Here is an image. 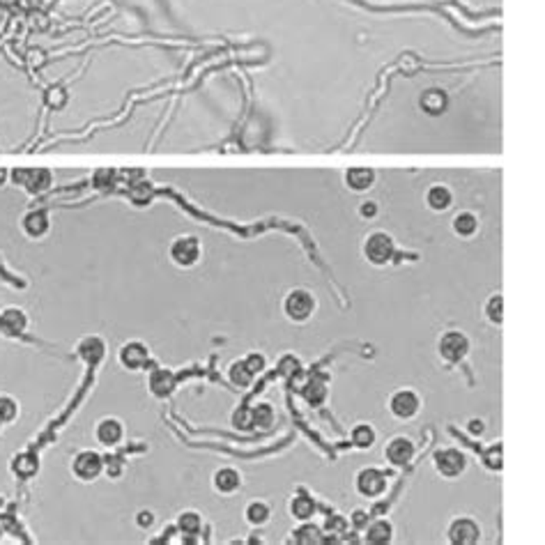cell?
Instances as JSON below:
<instances>
[{"label":"cell","mask_w":545,"mask_h":545,"mask_svg":"<svg viewBox=\"0 0 545 545\" xmlns=\"http://www.w3.org/2000/svg\"><path fill=\"white\" fill-rule=\"evenodd\" d=\"M71 472L81 481H95L104 472V458L97 451H78L74 456V463H71Z\"/></svg>","instance_id":"1"},{"label":"cell","mask_w":545,"mask_h":545,"mask_svg":"<svg viewBox=\"0 0 545 545\" xmlns=\"http://www.w3.org/2000/svg\"><path fill=\"white\" fill-rule=\"evenodd\" d=\"M315 308V299L308 290H292L283 301V311L292 323H304L311 318Z\"/></svg>","instance_id":"2"},{"label":"cell","mask_w":545,"mask_h":545,"mask_svg":"<svg viewBox=\"0 0 545 545\" xmlns=\"http://www.w3.org/2000/svg\"><path fill=\"white\" fill-rule=\"evenodd\" d=\"M202 253L200 248V242L198 237H192V235H187V237H177L173 244H170V258H173L175 265L180 267H192L198 262Z\"/></svg>","instance_id":"3"},{"label":"cell","mask_w":545,"mask_h":545,"mask_svg":"<svg viewBox=\"0 0 545 545\" xmlns=\"http://www.w3.org/2000/svg\"><path fill=\"white\" fill-rule=\"evenodd\" d=\"M467 352H469V340L461 332H446L439 338V354H442V359L451 361V364L461 361Z\"/></svg>","instance_id":"4"},{"label":"cell","mask_w":545,"mask_h":545,"mask_svg":"<svg viewBox=\"0 0 545 545\" xmlns=\"http://www.w3.org/2000/svg\"><path fill=\"white\" fill-rule=\"evenodd\" d=\"M364 251H366V258H369L373 265H384V262H389L393 258V242L389 235H384V233H375V235H371L369 242H366V246H364Z\"/></svg>","instance_id":"5"},{"label":"cell","mask_w":545,"mask_h":545,"mask_svg":"<svg viewBox=\"0 0 545 545\" xmlns=\"http://www.w3.org/2000/svg\"><path fill=\"white\" fill-rule=\"evenodd\" d=\"M117 357H120V364L129 371H141L150 364V350H148V345L141 343V340H129V343H124Z\"/></svg>","instance_id":"6"},{"label":"cell","mask_w":545,"mask_h":545,"mask_svg":"<svg viewBox=\"0 0 545 545\" xmlns=\"http://www.w3.org/2000/svg\"><path fill=\"white\" fill-rule=\"evenodd\" d=\"M465 465H467V461H465V456L458 449H442L435 453V469L442 476L453 478V476L463 474Z\"/></svg>","instance_id":"7"},{"label":"cell","mask_w":545,"mask_h":545,"mask_svg":"<svg viewBox=\"0 0 545 545\" xmlns=\"http://www.w3.org/2000/svg\"><path fill=\"white\" fill-rule=\"evenodd\" d=\"M357 490L364 497H380L386 490V476L375 467H366L357 474Z\"/></svg>","instance_id":"8"},{"label":"cell","mask_w":545,"mask_h":545,"mask_svg":"<svg viewBox=\"0 0 545 545\" xmlns=\"http://www.w3.org/2000/svg\"><path fill=\"white\" fill-rule=\"evenodd\" d=\"M389 410L398 419H412L419 412V396L410 389L396 391L389 400Z\"/></svg>","instance_id":"9"},{"label":"cell","mask_w":545,"mask_h":545,"mask_svg":"<svg viewBox=\"0 0 545 545\" xmlns=\"http://www.w3.org/2000/svg\"><path fill=\"white\" fill-rule=\"evenodd\" d=\"M386 461L396 467H405L407 463L415 458V444H412L410 437H393L384 449Z\"/></svg>","instance_id":"10"},{"label":"cell","mask_w":545,"mask_h":545,"mask_svg":"<svg viewBox=\"0 0 545 545\" xmlns=\"http://www.w3.org/2000/svg\"><path fill=\"white\" fill-rule=\"evenodd\" d=\"M478 524L474 520H469V518H461V520H456L449 527V538L451 543L456 545H472L478 541Z\"/></svg>","instance_id":"11"},{"label":"cell","mask_w":545,"mask_h":545,"mask_svg":"<svg viewBox=\"0 0 545 545\" xmlns=\"http://www.w3.org/2000/svg\"><path fill=\"white\" fill-rule=\"evenodd\" d=\"M122 435H124L122 424L117 421V419H113V417L102 419V421L97 424V428H95V437H97V442H100L102 446H115V444H120Z\"/></svg>","instance_id":"12"},{"label":"cell","mask_w":545,"mask_h":545,"mask_svg":"<svg viewBox=\"0 0 545 545\" xmlns=\"http://www.w3.org/2000/svg\"><path fill=\"white\" fill-rule=\"evenodd\" d=\"M148 386L156 398H166L175 389V375L166 369H154L148 378Z\"/></svg>","instance_id":"13"},{"label":"cell","mask_w":545,"mask_h":545,"mask_svg":"<svg viewBox=\"0 0 545 545\" xmlns=\"http://www.w3.org/2000/svg\"><path fill=\"white\" fill-rule=\"evenodd\" d=\"M78 354L88 361V364H100L102 357L106 354V345L100 336H88L78 343Z\"/></svg>","instance_id":"14"},{"label":"cell","mask_w":545,"mask_h":545,"mask_svg":"<svg viewBox=\"0 0 545 545\" xmlns=\"http://www.w3.org/2000/svg\"><path fill=\"white\" fill-rule=\"evenodd\" d=\"M0 327H3L8 334H19L28 327V318H25V313L21 311V308L10 306L0 313Z\"/></svg>","instance_id":"15"},{"label":"cell","mask_w":545,"mask_h":545,"mask_svg":"<svg viewBox=\"0 0 545 545\" xmlns=\"http://www.w3.org/2000/svg\"><path fill=\"white\" fill-rule=\"evenodd\" d=\"M214 488L219 490V492H235L240 488V483H242V476H240V472L237 469H233V467H221V469H216L214 472Z\"/></svg>","instance_id":"16"},{"label":"cell","mask_w":545,"mask_h":545,"mask_svg":"<svg viewBox=\"0 0 545 545\" xmlns=\"http://www.w3.org/2000/svg\"><path fill=\"white\" fill-rule=\"evenodd\" d=\"M393 536V527L391 522L386 520H375L369 524V529H366V541L373 543V545H384L389 543Z\"/></svg>","instance_id":"17"},{"label":"cell","mask_w":545,"mask_h":545,"mask_svg":"<svg viewBox=\"0 0 545 545\" xmlns=\"http://www.w3.org/2000/svg\"><path fill=\"white\" fill-rule=\"evenodd\" d=\"M37 469H39V461H37V456H32V453H21V456H16L14 463H12V472H14L19 478L35 476Z\"/></svg>","instance_id":"18"},{"label":"cell","mask_w":545,"mask_h":545,"mask_svg":"<svg viewBox=\"0 0 545 545\" xmlns=\"http://www.w3.org/2000/svg\"><path fill=\"white\" fill-rule=\"evenodd\" d=\"M373 180H375V173H373L371 168H352L345 173V182L350 185V189H354V192L369 189L373 185Z\"/></svg>","instance_id":"19"},{"label":"cell","mask_w":545,"mask_h":545,"mask_svg":"<svg viewBox=\"0 0 545 545\" xmlns=\"http://www.w3.org/2000/svg\"><path fill=\"white\" fill-rule=\"evenodd\" d=\"M23 228L30 237H39V235H44L49 231V216L44 212H30L23 219Z\"/></svg>","instance_id":"20"},{"label":"cell","mask_w":545,"mask_h":545,"mask_svg":"<svg viewBox=\"0 0 545 545\" xmlns=\"http://www.w3.org/2000/svg\"><path fill=\"white\" fill-rule=\"evenodd\" d=\"M290 513L297 518V520H308L315 513V502L308 495H297L290 502Z\"/></svg>","instance_id":"21"},{"label":"cell","mask_w":545,"mask_h":545,"mask_svg":"<svg viewBox=\"0 0 545 545\" xmlns=\"http://www.w3.org/2000/svg\"><path fill=\"white\" fill-rule=\"evenodd\" d=\"M228 378H231V382L235 386H248V384L253 382V373L248 371V366H246L244 359L235 361L231 369H228Z\"/></svg>","instance_id":"22"},{"label":"cell","mask_w":545,"mask_h":545,"mask_svg":"<svg viewBox=\"0 0 545 545\" xmlns=\"http://www.w3.org/2000/svg\"><path fill=\"white\" fill-rule=\"evenodd\" d=\"M177 529L182 531V534H189V536H196L198 531L202 529V520L200 515L196 513V511H185L180 518H177Z\"/></svg>","instance_id":"23"},{"label":"cell","mask_w":545,"mask_h":545,"mask_svg":"<svg viewBox=\"0 0 545 545\" xmlns=\"http://www.w3.org/2000/svg\"><path fill=\"white\" fill-rule=\"evenodd\" d=\"M251 424L255 428H269L274 424V410L269 403H260L251 410Z\"/></svg>","instance_id":"24"},{"label":"cell","mask_w":545,"mask_h":545,"mask_svg":"<svg viewBox=\"0 0 545 545\" xmlns=\"http://www.w3.org/2000/svg\"><path fill=\"white\" fill-rule=\"evenodd\" d=\"M476 228H478L476 216L469 214V212H463V214H458L456 219H453V231H456L458 235H463V237H469V235H474Z\"/></svg>","instance_id":"25"},{"label":"cell","mask_w":545,"mask_h":545,"mask_svg":"<svg viewBox=\"0 0 545 545\" xmlns=\"http://www.w3.org/2000/svg\"><path fill=\"white\" fill-rule=\"evenodd\" d=\"M269 515H272V511L265 502H251L246 507V520L255 524V527H260V524H265L269 520Z\"/></svg>","instance_id":"26"},{"label":"cell","mask_w":545,"mask_h":545,"mask_svg":"<svg viewBox=\"0 0 545 545\" xmlns=\"http://www.w3.org/2000/svg\"><path fill=\"white\" fill-rule=\"evenodd\" d=\"M294 543L299 545H313V543H323V534L315 524H301V527L294 531Z\"/></svg>","instance_id":"27"},{"label":"cell","mask_w":545,"mask_h":545,"mask_svg":"<svg viewBox=\"0 0 545 545\" xmlns=\"http://www.w3.org/2000/svg\"><path fill=\"white\" fill-rule=\"evenodd\" d=\"M352 442L354 446H359V449H369V446H373V442H375V430H373L369 424H361L352 430Z\"/></svg>","instance_id":"28"},{"label":"cell","mask_w":545,"mask_h":545,"mask_svg":"<svg viewBox=\"0 0 545 545\" xmlns=\"http://www.w3.org/2000/svg\"><path fill=\"white\" fill-rule=\"evenodd\" d=\"M19 417V403L12 396H5L0 393V421L3 424H12Z\"/></svg>","instance_id":"29"},{"label":"cell","mask_w":545,"mask_h":545,"mask_svg":"<svg viewBox=\"0 0 545 545\" xmlns=\"http://www.w3.org/2000/svg\"><path fill=\"white\" fill-rule=\"evenodd\" d=\"M428 205L432 209H446L451 205V192L446 187H432L428 192Z\"/></svg>","instance_id":"30"},{"label":"cell","mask_w":545,"mask_h":545,"mask_svg":"<svg viewBox=\"0 0 545 545\" xmlns=\"http://www.w3.org/2000/svg\"><path fill=\"white\" fill-rule=\"evenodd\" d=\"M421 104H424V108L428 111V113H442L444 111V106H446V97L442 95V93H437V90H430V93H426L424 95V100H421Z\"/></svg>","instance_id":"31"},{"label":"cell","mask_w":545,"mask_h":545,"mask_svg":"<svg viewBox=\"0 0 545 545\" xmlns=\"http://www.w3.org/2000/svg\"><path fill=\"white\" fill-rule=\"evenodd\" d=\"M325 396H327V386H325L323 380H318V378L311 380L308 386H306V400H308V403L318 405V403H323Z\"/></svg>","instance_id":"32"},{"label":"cell","mask_w":545,"mask_h":545,"mask_svg":"<svg viewBox=\"0 0 545 545\" xmlns=\"http://www.w3.org/2000/svg\"><path fill=\"white\" fill-rule=\"evenodd\" d=\"M485 313H488V320L490 323L499 325L504 320V297L502 294H497V297H492L488 301V306H485Z\"/></svg>","instance_id":"33"},{"label":"cell","mask_w":545,"mask_h":545,"mask_svg":"<svg viewBox=\"0 0 545 545\" xmlns=\"http://www.w3.org/2000/svg\"><path fill=\"white\" fill-rule=\"evenodd\" d=\"M246 361V366H248V371L253 373H262L265 371V357H262V354H248V357L244 359Z\"/></svg>","instance_id":"34"},{"label":"cell","mask_w":545,"mask_h":545,"mask_svg":"<svg viewBox=\"0 0 545 545\" xmlns=\"http://www.w3.org/2000/svg\"><path fill=\"white\" fill-rule=\"evenodd\" d=\"M104 469L108 472V476H117L122 472V458H104Z\"/></svg>","instance_id":"35"},{"label":"cell","mask_w":545,"mask_h":545,"mask_svg":"<svg viewBox=\"0 0 545 545\" xmlns=\"http://www.w3.org/2000/svg\"><path fill=\"white\" fill-rule=\"evenodd\" d=\"M233 424L237 426V428H248V424H251V410H240V412H235Z\"/></svg>","instance_id":"36"},{"label":"cell","mask_w":545,"mask_h":545,"mask_svg":"<svg viewBox=\"0 0 545 545\" xmlns=\"http://www.w3.org/2000/svg\"><path fill=\"white\" fill-rule=\"evenodd\" d=\"M485 458H488V465H490V467H495V469H497V467H502V449L492 446V449L488 451V456H485Z\"/></svg>","instance_id":"37"},{"label":"cell","mask_w":545,"mask_h":545,"mask_svg":"<svg viewBox=\"0 0 545 545\" xmlns=\"http://www.w3.org/2000/svg\"><path fill=\"white\" fill-rule=\"evenodd\" d=\"M152 522H154V515L150 513V511H141V513H139V524H141V527L143 529L152 527Z\"/></svg>","instance_id":"38"},{"label":"cell","mask_w":545,"mask_h":545,"mask_svg":"<svg viewBox=\"0 0 545 545\" xmlns=\"http://www.w3.org/2000/svg\"><path fill=\"white\" fill-rule=\"evenodd\" d=\"M366 522H369V515H366L364 511H354V513H352V524H354V527H364Z\"/></svg>","instance_id":"39"},{"label":"cell","mask_w":545,"mask_h":545,"mask_svg":"<svg viewBox=\"0 0 545 545\" xmlns=\"http://www.w3.org/2000/svg\"><path fill=\"white\" fill-rule=\"evenodd\" d=\"M375 212H378L375 202H364V205H361V214L364 216H375Z\"/></svg>","instance_id":"40"},{"label":"cell","mask_w":545,"mask_h":545,"mask_svg":"<svg viewBox=\"0 0 545 545\" xmlns=\"http://www.w3.org/2000/svg\"><path fill=\"white\" fill-rule=\"evenodd\" d=\"M472 432H483V421H472Z\"/></svg>","instance_id":"41"},{"label":"cell","mask_w":545,"mask_h":545,"mask_svg":"<svg viewBox=\"0 0 545 545\" xmlns=\"http://www.w3.org/2000/svg\"><path fill=\"white\" fill-rule=\"evenodd\" d=\"M5 180H8V170H5V168H0V185H3Z\"/></svg>","instance_id":"42"},{"label":"cell","mask_w":545,"mask_h":545,"mask_svg":"<svg viewBox=\"0 0 545 545\" xmlns=\"http://www.w3.org/2000/svg\"><path fill=\"white\" fill-rule=\"evenodd\" d=\"M0 536H3V527H0Z\"/></svg>","instance_id":"43"},{"label":"cell","mask_w":545,"mask_h":545,"mask_svg":"<svg viewBox=\"0 0 545 545\" xmlns=\"http://www.w3.org/2000/svg\"><path fill=\"white\" fill-rule=\"evenodd\" d=\"M0 428H3V421H0Z\"/></svg>","instance_id":"44"}]
</instances>
